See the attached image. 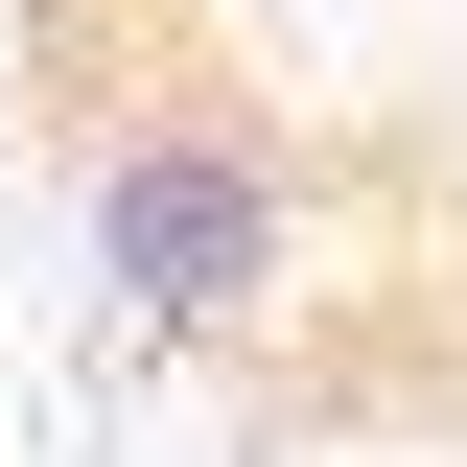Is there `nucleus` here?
Here are the masks:
<instances>
[{"label": "nucleus", "mask_w": 467, "mask_h": 467, "mask_svg": "<svg viewBox=\"0 0 467 467\" xmlns=\"http://www.w3.org/2000/svg\"><path fill=\"white\" fill-rule=\"evenodd\" d=\"M94 281L140 304V327H257V304H304V140L257 94H117L94 117Z\"/></svg>", "instance_id": "1"}]
</instances>
